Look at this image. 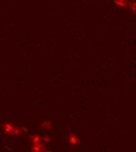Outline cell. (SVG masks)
<instances>
[{"label":"cell","mask_w":136,"mask_h":152,"mask_svg":"<svg viewBox=\"0 0 136 152\" xmlns=\"http://www.w3.org/2000/svg\"><path fill=\"white\" fill-rule=\"evenodd\" d=\"M3 129L5 131V133L10 134V136H19L23 132V127H18L16 124H13L12 122H5L3 124Z\"/></svg>","instance_id":"cell-1"},{"label":"cell","mask_w":136,"mask_h":152,"mask_svg":"<svg viewBox=\"0 0 136 152\" xmlns=\"http://www.w3.org/2000/svg\"><path fill=\"white\" fill-rule=\"evenodd\" d=\"M68 143H69L70 146L74 147V146L80 145L81 140H80V138H79V136H78L76 133H74V132H69V133H68Z\"/></svg>","instance_id":"cell-2"},{"label":"cell","mask_w":136,"mask_h":152,"mask_svg":"<svg viewBox=\"0 0 136 152\" xmlns=\"http://www.w3.org/2000/svg\"><path fill=\"white\" fill-rule=\"evenodd\" d=\"M31 151H34V152H42V151H46V145H45L42 141H39V143H32Z\"/></svg>","instance_id":"cell-3"},{"label":"cell","mask_w":136,"mask_h":152,"mask_svg":"<svg viewBox=\"0 0 136 152\" xmlns=\"http://www.w3.org/2000/svg\"><path fill=\"white\" fill-rule=\"evenodd\" d=\"M115 1V4L118 6V7H121V8H127L128 7V0H114Z\"/></svg>","instance_id":"cell-4"},{"label":"cell","mask_w":136,"mask_h":152,"mask_svg":"<svg viewBox=\"0 0 136 152\" xmlns=\"http://www.w3.org/2000/svg\"><path fill=\"white\" fill-rule=\"evenodd\" d=\"M40 126L42 130H49V129H52V123L49 120H44Z\"/></svg>","instance_id":"cell-5"},{"label":"cell","mask_w":136,"mask_h":152,"mask_svg":"<svg viewBox=\"0 0 136 152\" xmlns=\"http://www.w3.org/2000/svg\"><path fill=\"white\" fill-rule=\"evenodd\" d=\"M30 140H31V143H39V141H42V140H41V137H40L39 134H33V136H31V137H30Z\"/></svg>","instance_id":"cell-6"},{"label":"cell","mask_w":136,"mask_h":152,"mask_svg":"<svg viewBox=\"0 0 136 152\" xmlns=\"http://www.w3.org/2000/svg\"><path fill=\"white\" fill-rule=\"evenodd\" d=\"M128 6H129L130 11L132 12V14H135V13H136V4H135L134 0H132V1H129V3H128Z\"/></svg>","instance_id":"cell-7"},{"label":"cell","mask_w":136,"mask_h":152,"mask_svg":"<svg viewBox=\"0 0 136 152\" xmlns=\"http://www.w3.org/2000/svg\"><path fill=\"white\" fill-rule=\"evenodd\" d=\"M44 139H45V141H49V140H51L48 136H45V137H44Z\"/></svg>","instance_id":"cell-8"}]
</instances>
